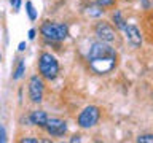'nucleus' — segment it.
<instances>
[{
  "label": "nucleus",
  "mask_w": 153,
  "mask_h": 143,
  "mask_svg": "<svg viewBox=\"0 0 153 143\" xmlns=\"http://www.w3.org/2000/svg\"><path fill=\"white\" fill-rule=\"evenodd\" d=\"M86 60H88L89 69L96 75H107L112 70H115L118 64V52L112 46V43L97 40L91 45Z\"/></svg>",
  "instance_id": "f257e3e1"
},
{
  "label": "nucleus",
  "mask_w": 153,
  "mask_h": 143,
  "mask_svg": "<svg viewBox=\"0 0 153 143\" xmlns=\"http://www.w3.org/2000/svg\"><path fill=\"white\" fill-rule=\"evenodd\" d=\"M37 67H38V72H40V76L48 80V81L56 80L57 75H59V70H61L56 56L51 54V52H48V51H43L42 54L38 56Z\"/></svg>",
  "instance_id": "f03ea898"
},
{
  "label": "nucleus",
  "mask_w": 153,
  "mask_h": 143,
  "mask_svg": "<svg viewBox=\"0 0 153 143\" xmlns=\"http://www.w3.org/2000/svg\"><path fill=\"white\" fill-rule=\"evenodd\" d=\"M40 33L48 41L61 43L69 37V26L64 22L45 21V22H42V26H40Z\"/></svg>",
  "instance_id": "7ed1b4c3"
},
{
  "label": "nucleus",
  "mask_w": 153,
  "mask_h": 143,
  "mask_svg": "<svg viewBox=\"0 0 153 143\" xmlns=\"http://www.w3.org/2000/svg\"><path fill=\"white\" fill-rule=\"evenodd\" d=\"M100 119V108L96 105L85 107L76 116V126L80 129H91L99 122Z\"/></svg>",
  "instance_id": "20e7f679"
},
{
  "label": "nucleus",
  "mask_w": 153,
  "mask_h": 143,
  "mask_svg": "<svg viewBox=\"0 0 153 143\" xmlns=\"http://www.w3.org/2000/svg\"><path fill=\"white\" fill-rule=\"evenodd\" d=\"M94 33L97 37L99 41H105V43H113L117 40V29H115L110 22L107 21H99L94 26Z\"/></svg>",
  "instance_id": "39448f33"
},
{
  "label": "nucleus",
  "mask_w": 153,
  "mask_h": 143,
  "mask_svg": "<svg viewBox=\"0 0 153 143\" xmlns=\"http://www.w3.org/2000/svg\"><path fill=\"white\" fill-rule=\"evenodd\" d=\"M29 99L33 103H42L43 100V94H45V84H43L42 76L38 75H32L29 78Z\"/></svg>",
  "instance_id": "423d86ee"
},
{
  "label": "nucleus",
  "mask_w": 153,
  "mask_h": 143,
  "mask_svg": "<svg viewBox=\"0 0 153 143\" xmlns=\"http://www.w3.org/2000/svg\"><path fill=\"white\" fill-rule=\"evenodd\" d=\"M43 129L51 137H64L67 133V122L61 118H48Z\"/></svg>",
  "instance_id": "0eeeda50"
},
{
  "label": "nucleus",
  "mask_w": 153,
  "mask_h": 143,
  "mask_svg": "<svg viewBox=\"0 0 153 143\" xmlns=\"http://www.w3.org/2000/svg\"><path fill=\"white\" fill-rule=\"evenodd\" d=\"M124 32V38H126V41L131 45L132 48H140L142 46V32L139 30L137 26H134V24H126V27L123 29Z\"/></svg>",
  "instance_id": "6e6552de"
},
{
  "label": "nucleus",
  "mask_w": 153,
  "mask_h": 143,
  "mask_svg": "<svg viewBox=\"0 0 153 143\" xmlns=\"http://www.w3.org/2000/svg\"><path fill=\"white\" fill-rule=\"evenodd\" d=\"M46 119H48V114L46 111H43V110H33V111L29 114V122L32 124V126H37V127H45L46 124Z\"/></svg>",
  "instance_id": "1a4fd4ad"
},
{
  "label": "nucleus",
  "mask_w": 153,
  "mask_h": 143,
  "mask_svg": "<svg viewBox=\"0 0 153 143\" xmlns=\"http://www.w3.org/2000/svg\"><path fill=\"white\" fill-rule=\"evenodd\" d=\"M105 10L100 7V5H97L96 2L93 3H88L85 7V13H86V16H89V18H100L104 14Z\"/></svg>",
  "instance_id": "9d476101"
},
{
  "label": "nucleus",
  "mask_w": 153,
  "mask_h": 143,
  "mask_svg": "<svg viewBox=\"0 0 153 143\" xmlns=\"http://www.w3.org/2000/svg\"><path fill=\"white\" fill-rule=\"evenodd\" d=\"M24 73H26V59H18L16 64L13 67V73H11V78L16 81V80H21Z\"/></svg>",
  "instance_id": "9b49d317"
},
{
  "label": "nucleus",
  "mask_w": 153,
  "mask_h": 143,
  "mask_svg": "<svg viewBox=\"0 0 153 143\" xmlns=\"http://www.w3.org/2000/svg\"><path fill=\"white\" fill-rule=\"evenodd\" d=\"M112 21H113V24H115V27L118 29V30H123L124 27H126V21H124V18H123V14H121V11L120 10H115V11L112 13Z\"/></svg>",
  "instance_id": "f8f14e48"
},
{
  "label": "nucleus",
  "mask_w": 153,
  "mask_h": 143,
  "mask_svg": "<svg viewBox=\"0 0 153 143\" xmlns=\"http://www.w3.org/2000/svg\"><path fill=\"white\" fill-rule=\"evenodd\" d=\"M26 13H27V16H29V19H30L32 22L37 21L38 13H37V10H35V7H33V3L30 2V0H27V2H26Z\"/></svg>",
  "instance_id": "ddd939ff"
},
{
  "label": "nucleus",
  "mask_w": 153,
  "mask_h": 143,
  "mask_svg": "<svg viewBox=\"0 0 153 143\" xmlns=\"http://www.w3.org/2000/svg\"><path fill=\"white\" fill-rule=\"evenodd\" d=\"M137 143H153V135L152 133H143V135H139L136 138Z\"/></svg>",
  "instance_id": "4468645a"
},
{
  "label": "nucleus",
  "mask_w": 153,
  "mask_h": 143,
  "mask_svg": "<svg viewBox=\"0 0 153 143\" xmlns=\"http://www.w3.org/2000/svg\"><path fill=\"white\" fill-rule=\"evenodd\" d=\"M97 5H100L102 8H113L115 3H117V0H94Z\"/></svg>",
  "instance_id": "2eb2a0df"
},
{
  "label": "nucleus",
  "mask_w": 153,
  "mask_h": 143,
  "mask_svg": "<svg viewBox=\"0 0 153 143\" xmlns=\"http://www.w3.org/2000/svg\"><path fill=\"white\" fill-rule=\"evenodd\" d=\"M10 5H11L13 11L18 13L19 10H21V5H22V0H10Z\"/></svg>",
  "instance_id": "dca6fc26"
},
{
  "label": "nucleus",
  "mask_w": 153,
  "mask_h": 143,
  "mask_svg": "<svg viewBox=\"0 0 153 143\" xmlns=\"http://www.w3.org/2000/svg\"><path fill=\"white\" fill-rule=\"evenodd\" d=\"M8 135H7V130H5V126L2 124V121H0V143H5L8 140L7 138Z\"/></svg>",
  "instance_id": "f3484780"
},
{
  "label": "nucleus",
  "mask_w": 153,
  "mask_h": 143,
  "mask_svg": "<svg viewBox=\"0 0 153 143\" xmlns=\"http://www.w3.org/2000/svg\"><path fill=\"white\" fill-rule=\"evenodd\" d=\"M19 142H21V143H38L40 140H38V138H33V137H24Z\"/></svg>",
  "instance_id": "a211bd4d"
},
{
  "label": "nucleus",
  "mask_w": 153,
  "mask_h": 143,
  "mask_svg": "<svg viewBox=\"0 0 153 143\" xmlns=\"http://www.w3.org/2000/svg\"><path fill=\"white\" fill-rule=\"evenodd\" d=\"M140 7L145 10V11H148V10L152 8V3H150V0H140Z\"/></svg>",
  "instance_id": "6ab92c4d"
},
{
  "label": "nucleus",
  "mask_w": 153,
  "mask_h": 143,
  "mask_svg": "<svg viewBox=\"0 0 153 143\" xmlns=\"http://www.w3.org/2000/svg\"><path fill=\"white\" fill-rule=\"evenodd\" d=\"M27 37H29V40H35V37H37V30H35V29H30V30L27 32Z\"/></svg>",
  "instance_id": "aec40b11"
},
{
  "label": "nucleus",
  "mask_w": 153,
  "mask_h": 143,
  "mask_svg": "<svg viewBox=\"0 0 153 143\" xmlns=\"http://www.w3.org/2000/svg\"><path fill=\"white\" fill-rule=\"evenodd\" d=\"M26 48H27V45H26V41H21V43H19V45H18V49L19 51H26Z\"/></svg>",
  "instance_id": "412c9836"
},
{
  "label": "nucleus",
  "mask_w": 153,
  "mask_h": 143,
  "mask_svg": "<svg viewBox=\"0 0 153 143\" xmlns=\"http://www.w3.org/2000/svg\"><path fill=\"white\" fill-rule=\"evenodd\" d=\"M80 140H81V138H80V135H74V137L70 138V142H80Z\"/></svg>",
  "instance_id": "4be33fe9"
},
{
  "label": "nucleus",
  "mask_w": 153,
  "mask_h": 143,
  "mask_svg": "<svg viewBox=\"0 0 153 143\" xmlns=\"http://www.w3.org/2000/svg\"><path fill=\"white\" fill-rule=\"evenodd\" d=\"M0 62H2V54H0Z\"/></svg>",
  "instance_id": "5701e85b"
},
{
  "label": "nucleus",
  "mask_w": 153,
  "mask_h": 143,
  "mask_svg": "<svg viewBox=\"0 0 153 143\" xmlns=\"http://www.w3.org/2000/svg\"><path fill=\"white\" fill-rule=\"evenodd\" d=\"M124 2H129V0H124Z\"/></svg>",
  "instance_id": "b1692460"
}]
</instances>
